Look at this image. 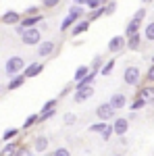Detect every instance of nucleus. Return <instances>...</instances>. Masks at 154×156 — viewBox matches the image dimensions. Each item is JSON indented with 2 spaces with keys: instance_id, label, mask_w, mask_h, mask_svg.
I'll return each mask as SVG.
<instances>
[{
  "instance_id": "obj_1",
  "label": "nucleus",
  "mask_w": 154,
  "mask_h": 156,
  "mask_svg": "<svg viewBox=\"0 0 154 156\" xmlns=\"http://www.w3.org/2000/svg\"><path fill=\"white\" fill-rule=\"evenodd\" d=\"M83 17H85V9H83V6H75V4H71V9H69V12H67V17H65L63 23H60V31L73 29Z\"/></svg>"
},
{
  "instance_id": "obj_2",
  "label": "nucleus",
  "mask_w": 154,
  "mask_h": 156,
  "mask_svg": "<svg viewBox=\"0 0 154 156\" xmlns=\"http://www.w3.org/2000/svg\"><path fill=\"white\" fill-rule=\"evenodd\" d=\"M25 60H23V56H11V58L4 62V73L9 75V77H17V75H23V71H25Z\"/></svg>"
},
{
  "instance_id": "obj_3",
  "label": "nucleus",
  "mask_w": 154,
  "mask_h": 156,
  "mask_svg": "<svg viewBox=\"0 0 154 156\" xmlns=\"http://www.w3.org/2000/svg\"><path fill=\"white\" fill-rule=\"evenodd\" d=\"M123 81L131 87H138V85L142 83V71H140V67H135V65H129V67H125V71H123Z\"/></svg>"
},
{
  "instance_id": "obj_4",
  "label": "nucleus",
  "mask_w": 154,
  "mask_h": 156,
  "mask_svg": "<svg viewBox=\"0 0 154 156\" xmlns=\"http://www.w3.org/2000/svg\"><path fill=\"white\" fill-rule=\"evenodd\" d=\"M21 42H23L25 46H40L44 40H42V31H40V27H34V29H25V34L21 36Z\"/></svg>"
},
{
  "instance_id": "obj_5",
  "label": "nucleus",
  "mask_w": 154,
  "mask_h": 156,
  "mask_svg": "<svg viewBox=\"0 0 154 156\" xmlns=\"http://www.w3.org/2000/svg\"><path fill=\"white\" fill-rule=\"evenodd\" d=\"M115 115H117V110H115V108L110 106V104H108V102H102V104H100V106L96 108V117H98V119L102 121V123H108V121H110V123H113V121L117 119V117H115Z\"/></svg>"
},
{
  "instance_id": "obj_6",
  "label": "nucleus",
  "mask_w": 154,
  "mask_h": 156,
  "mask_svg": "<svg viewBox=\"0 0 154 156\" xmlns=\"http://www.w3.org/2000/svg\"><path fill=\"white\" fill-rule=\"evenodd\" d=\"M123 50H127V37L125 36H113L108 40V52L110 54H121Z\"/></svg>"
},
{
  "instance_id": "obj_7",
  "label": "nucleus",
  "mask_w": 154,
  "mask_h": 156,
  "mask_svg": "<svg viewBox=\"0 0 154 156\" xmlns=\"http://www.w3.org/2000/svg\"><path fill=\"white\" fill-rule=\"evenodd\" d=\"M54 50H56V44H54L52 40H44V42L38 46L36 52H38V56H40V58H48V56H52V54H54Z\"/></svg>"
},
{
  "instance_id": "obj_8",
  "label": "nucleus",
  "mask_w": 154,
  "mask_h": 156,
  "mask_svg": "<svg viewBox=\"0 0 154 156\" xmlns=\"http://www.w3.org/2000/svg\"><path fill=\"white\" fill-rule=\"evenodd\" d=\"M0 21L4 25H21V21H23V15L21 12H17V11H6V12H2V17H0Z\"/></svg>"
},
{
  "instance_id": "obj_9",
  "label": "nucleus",
  "mask_w": 154,
  "mask_h": 156,
  "mask_svg": "<svg viewBox=\"0 0 154 156\" xmlns=\"http://www.w3.org/2000/svg\"><path fill=\"white\" fill-rule=\"evenodd\" d=\"M110 125H113V131L117 133L119 137H125V133H127V129H129V119H125V117H117Z\"/></svg>"
},
{
  "instance_id": "obj_10",
  "label": "nucleus",
  "mask_w": 154,
  "mask_h": 156,
  "mask_svg": "<svg viewBox=\"0 0 154 156\" xmlns=\"http://www.w3.org/2000/svg\"><path fill=\"white\" fill-rule=\"evenodd\" d=\"M44 71V62H29L27 67H25V71H23V77L25 79H34V77H38L40 73Z\"/></svg>"
},
{
  "instance_id": "obj_11",
  "label": "nucleus",
  "mask_w": 154,
  "mask_h": 156,
  "mask_svg": "<svg viewBox=\"0 0 154 156\" xmlns=\"http://www.w3.org/2000/svg\"><path fill=\"white\" fill-rule=\"evenodd\" d=\"M48 146H50V140H48L46 135H36L34 137V144H31V150L38 152V154H44L48 150Z\"/></svg>"
},
{
  "instance_id": "obj_12",
  "label": "nucleus",
  "mask_w": 154,
  "mask_h": 156,
  "mask_svg": "<svg viewBox=\"0 0 154 156\" xmlns=\"http://www.w3.org/2000/svg\"><path fill=\"white\" fill-rule=\"evenodd\" d=\"M108 104L115 108V110H121V108L127 106V96H125L123 92H115V94L110 96V100H108Z\"/></svg>"
},
{
  "instance_id": "obj_13",
  "label": "nucleus",
  "mask_w": 154,
  "mask_h": 156,
  "mask_svg": "<svg viewBox=\"0 0 154 156\" xmlns=\"http://www.w3.org/2000/svg\"><path fill=\"white\" fill-rule=\"evenodd\" d=\"M138 98H142L146 104H154V85H142L138 90Z\"/></svg>"
},
{
  "instance_id": "obj_14",
  "label": "nucleus",
  "mask_w": 154,
  "mask_h": 156,
  "mask_svg": "<svg viewBox=\"0 0 154 156\" xmlns=\"http://www.w3.org/2000/svg\"><path fill=\"white\" fill-rule=\"evenodd\" d=\"M92 96H94V85H90V87H85V90H79V92H75V94H73V102L81 104V102H88V100H90Z\"/></svg>"
},
{
  "instance_id": "obj_15",
  "label": "nucleus",
  "mask_w": 154,
  "mask_h": 156,
  "mask_svg": "<svg viewBox=\"0 0 154 156\" xmlns=\"http://www.w3.org/2000/svg\"><path fill=\"white\" fill-rule=\"evenodd\" d=\"M90 25H92V23H90L88 19H81V21H79V23H77V25H75V27L71 29V36L79 40V37H81L83 34H88V29H90Z\"/></svg>"
},
{
  "instance_id": "obj_16",
  "label": "nucleus",
  "mask_w": 154,
  "mask_h": 156,
  "mask_svg": "<svg viewBox=\"0 0 154 156\" xmlns=\"http://www.w3.org/2000/svg\"><path fill=\"white\" fill-rule=\"evenodd\" d=\"M19 148H21L19 140H15V142H9V144L2 146V150H0V156H17Z\"/></svg>"
},
{
  "instance_id": "obj_17",
  "label": "nucleus",
  "mask_w": 154,
  "mask_h": 156,
  "mask_svg": "<svg viewBox=\"0 0 154 156\" xmlns=\"http://www.w3.org/2000/svg\"><path fill=\"white\" fill-rule=\"evenodd\" d=\"M140 27H142L140 21L131 19L129 23L125 25V34H123V36H125V37H133V36H138V34H142V31H140Z\"/></svg>"
},
{
  "instance_id": "obj_18",
  "label": "nucleus",
  "mask_w": 154,
  "mask_h": 156,
  "mask_svg": "<svg viewBox=\"0 0 154 156\" xmlns=\"http://www.w3.org/2000/svg\"><path fill=\"white\" fill-rule=\"evenodd\" d=\"M90 65H81V67H77L75 69V73H73V79H75V83H79V81H83L88 75H90Z\"/></svg>"
},
{
  "instance_id": "obj_19",
  "label": "nucleus",
  "mask_w": 154,
  "mask_h": 156,
  "mask_svg": "<svg viewBox=\"0 0 154 156\" xmlns=\"http://www.w3.org/2000/svg\"><path fill=\"white\" fill-rule=\"evenodd\" d=\"M25 81H27V79H25L23 75H17V77H13L11 81L6 83V92H13V90H19V87H21V85H23Z\"/></svg>"
},
{
  "instance_id": "obj_20",
  "label": "nucleus",
  "mask_w": 154,
  "mask_h": 156,
  "mask_svg": "<svg viewBox=\"0 0 154 156\" xmlns=\"http://www.w3.org/2000/svg\"><path fill=\"white\" fill-rule=\"evenodd\" d=\"M17 137H19V129H17V127H9L6 131L2 133V142H4V144H9V142H15Z\"/></svg>"
},
{
  "instance_id": "obj_21",
  "label": "nucleus",
  "mask_w": 154,
  "mask_h": 156,
  "mask_svg": "<svg viewBox=\"0 0 154 156\" xmlns=\"http://www.w3.org/2000/svg\"><path fill=\"white\" fill-rule=\"evenodd\" d=\"M104 65H106V60L102 58V54H96L94 58H92V62H90V69H92V71H96V73H100Z\"/></svg>"
},
{
  "instance_id": "obj_22",
  "label": "nucleus",
  "mask_w": 154,
  "mask_h": 156,
  "mask_svg": "<svg viewBox=\"0 0 154 156\" xmlns=\"http://www.w3.org/2000/svg\"><path fill=\"white\" fill-rule=\"evenodd\" d=\"M142 34H138V36L133 37H127V50H140V46H142Z\"/></svg>"
},
{
  "instance_id": "obj_23",
  "label": "nucleus",
  "mask_w": 154,
  "mask_h": 156,
  "mask_svg": "<svg viewBox=\"0 0 154 156\" xmlns=\"http://www.w3.org/2000/svg\"><path fill=\"white\" fill-rule=\"evenodd\" d=\"M144 40H148V42H154V21H150V23H146V27H144L142 31Z\"/></svg>"
},
{
  "instance_id": "obj_24",
  "label": "nucleus",
  "mask_w": 154,
  "mask_h": 156,
  "mask_svg": "<svg viewBox=\"0 0 154 156\" xmlns=\"http://www.w3.org/2000/svg\"><path fill=\"white\" fill-rule=\"evenodd\" d=\"M146 106H148V104L144 102L142 98H133V100H131V104H129V108H131V112H133V115H135L138 110H142V108H146Z\"/></svg>"
},
{
  "instance_id": "obj_25",
  "label": "nucleus",
  "mask_w": 154,
  "mask_h": 156,
  "mask_svg": "<svg viewBox=\"0 0 154 156\" xmlns=\"http://www.w3.org/2000/svg\"><path fill=\"white\" fill-rule=\"evenodd\" d=\"M115 65H117V62H115V58L106 60V65H104V67H102V71H100V75H102V77H108V75H110V73L115 71Z\"/></svg>"
},
{
  "instance_id": "obj_26",
  "label": "nucleus",
  "mask_w": 154,
  "mask_h": 156,
  "mask_svg": "<svg viewBox=\"0 0 154 156\" xmlns=\"http://www.w3.org/2000/svg\"><path fill=\"white\" fill-rule=\"evenodd\" d=\"M106 127H108V123H102V121H98V123H94V125H90V131H94V133H102L106 131Z\"/></svg>"
},
{
  "instance_id": "obj_27",
  "label": "nucleus",
  "mask_w": 154,
  "mask_h": 156,
  "mask_svg": "<svg viewBox=\"0 0 154 156\" xmlns=\"http://www.w3.org/2000/svg\"><path fill=\"white\" fill-rule=\"evenodd\" d=\"M106 2L104 0H88V9H90V12L92 11H98V9H102Z\"/></svg>"
},
{
  "instance_id": "obj_28",
  "label": "nucleus",
  "mask_w": 154,
  "mask_h": 156,
  "mask_svg": "<svg viewBox=\"0 0 154 156\" xmlns=\"http://www.w3.org/2000/svg\"><path fill=\"white\" fill-rule=\"evenodd\" d=\"M23 15L25 17H36V15H42V12H40V6L38 4H31V6H27L23 11Z\"/></svg>"
},
{
  "instance_id": "obj_29",
  "label": "nucleus",
  "mask_w": 154,
  "mask_h": 156,
  "mask_svg": "<svg viewBox=\"0 0 154 156\" xmlns=\"http://www.w3.org/2000/svg\"><path fill=\"white\" fill-rule=\"evenodd\" d=\"M100 17H104V6H102V9H98V11H92V12H90V15H88V21L92 23V21H98Z\"/></svg>"
},
{
  "instance_id": "obj_30",
  "label": "nucleus",
  "mask_w": 154,
  "mask_h": 156,
  "mask_svg": "<svg viewBox=\"0 0 154 156\" xmlns=\"http://www.w3.org/2000/svg\"><path fill=\"white\" fill-rule=\"evenodd\" d=\"M38 117H40V115H29V117L23 121V129H29V127H34V125L38 123Z\"/></svg>"
},
{
  "instance_id": "obj_31",
  "label": "nucleus",
  "mask_w": 154,
  "mask_h": 156,
  "mask_svg": "<svg viewBox=\"0 0 154 156\" xmlns=\"http://www.w3.org/2000/svg\"><path fill=\"white\" fill-rule=\"evenodd\" d=\"M40 117H38V123H44V121H48V119H52L54 115H56V110H46V112H38Z\"/></svg>"
},
{
  "instance_id": "obj_32",
  "label": "nucleus",
  "mask_w": 154,
  "mask_h": 156,
  "mask_svg": "<svg viewBox=\"0 0 154 156\" xmlns=\"http://www.w3.org/2000/svg\"><path fill=\"white\" fill-rule=\"evenodd\" d=\"M115 11H117V2H106V4H104V17L115 15Z\"/></svg>"
},
{
  "instance_id": "obj_33",
  "label": "nucleus",
  "mask_w": 154,
  "mask_h": 156,
  "mask_svg": "<svg viewBox=\"0 0 154 156\" xmlns=\"http://www.w3.org/2000/svg\"><path fill=\"white\" fill-rule=\"evenodd\" d=\"M63 123L71 127V125H75V123H77V117H75L73 112H65V117H63Z\"/></svg>"
},
{
  "instance_id": "obj_34",
  "label": "nucleus",
  "mask_w": 154,
  "mask_h": 156,
  "mask_svg": "<svg viewBox=\"0 0 154 156\" xmlns=\"http://www.w3.org/2000/svg\"><path fill=\"white\" fill-rule=\"evenodd\" d=\"M52 156H71V150L65 148V146H60V148H56V150H52Z\"/></svg>"
},
{
  "instance_id": "obj_35",
  "label": "nucleus",
  "mask_w": 154,
  "mask_h": 156,
  "mask_svg": "<svg viewBox=\"0 0 154 156\" xmlns=\"http://www.w3.org/2000/svg\"><path fill=\"white\" fill-rule=\"evenodd\" d=\"M144 17H146V6H140V9L135 11V15H133V19L142 23V21H144Z\"/></svg>"
},
{
  "instance_id": "obj_36",
  "label": "nucleus",
  "mask_w": 154,
  "mask_h": 156,
  "mask_svg": "<svg viewBox=\"0 0 154 156\" xmlns=\"http://www.w3.org/2000/svg\"><path fill=\"white\" fill-rule=\"evenodd\" d=\"M17 156H36V154H34V150H31V148L21 146V148H19V152H17Z\"/></svg>"
},
{
  "instance_id": "obj_37",
  "label": "nucleus",
  "mask_w": 154,
  "mask_h": 156,
  "mask_svg": "<svg viewBox=\"0 0 154 156\" xmlns=\"http://www.w3.org/2000/svg\"><path fill=\"white\" fill-rule=\"evenodd\" d=\"M146 79H148V83L154 85V62L148 67V71H146Z\"/></svg>"
},
{
  "instance_id": "obj_38",
  "label": "nucleus",
  "mask_w": 154,
  "mask_h": 156,
  "mask_svg": "<svg viewBox=\"0 0 154 156\" xmlns=\"http://www.w3.org/2000/svg\"><path fill=\"white\" fill-rule=\"evenodd\" d=\"M69 94H75V85H65V87H63V90H60V98L63 96H69Z\"/></svg>"
},
{
  "instance_id": "obj_39",
  "label": "nucleus",
  "mask_w": 154,
  "mask_h": 156,
  "mask_svg": "<svg viewBox=\"0 0 154 156\" xmlns=\"http://www.w3.org/2000/svg\"><path fill=\"white\" fill-rule=\"evenodd\" d=\"M113 125H110V123H108V127H106V131L102 133V142H108V140H110V137H113Z\"/></svg>"
},
{
  "instance_id": "obj_40",
  "label": "nucleus",
  "mask_w": 154,
  "mask_h": 156,
  "mask_svg": "<svg viewBox=\"0 0 154 156\" xmlns=\"http://www.w3.org/2000/svg\"><path fill=\"white\" fill-rule=\"evenodd\" d=\"M42 6L44 9H54V6H59V0H44Z\"/></svg>"
},
{
  "instance_id": "obj_41",
  "label": "nucleus",
  "mask_w": 154,
  "mask_h": 156,
  "mask_svg": "<svg viewBox=\"0 0 154 156\" xmlns=\"http://www.w3.org/2000/svg\"><path fill=\"white\" fill-rule=\"evenodd\" d=\"M15 34H17V36L21 37V36H23V34H25V29H23V27H21V25H17V27H15Z\"/></svg>"
},
{
  "instance_id": "obj_42",
  "label": "nucleus",
  "mask_w": 154,
  "mask_h": 156,
  "mask_svg": "<svg viewBox=\"0 0 154 156\" xmlns=\"http://www.w3.org/2000/svg\"><path fill=\"white\" fill-rule=\"evenodd\" d=\"M115 156H123V154H115Z\"/></svg>"
}]
</instances>
